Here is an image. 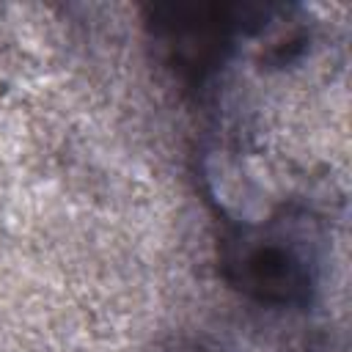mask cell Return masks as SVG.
<instances>
[{
    "instance_id": "1",
    "label": "cell",
    "mask_w": 352,
    "mask_h": 352,
    "mask_svg": "<svg viewBox=\"0 0 352 352\" xmlns=\"http://www.w3.org/2000/svg\"><path fill=\"white\" fill-rule=\"evenodd\" d=\"M228 278L245 292L272 300H302L314 283L308 258L283 236H239L226 256Z\"/></svg>"
}]
</instances>
